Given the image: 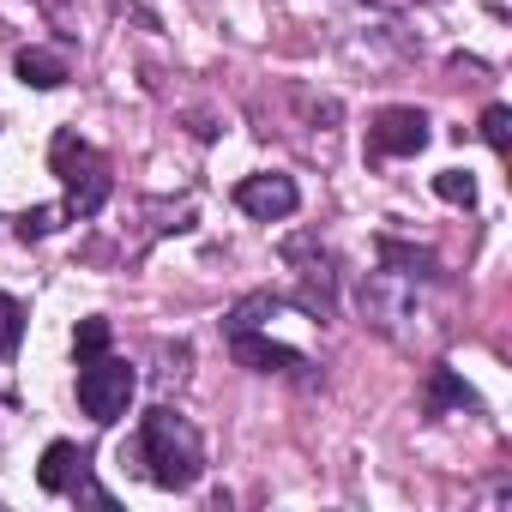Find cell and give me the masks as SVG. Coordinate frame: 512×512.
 <instances>
[{"mask_svg":"<svg viewBox=\"0 0 512 512\" xmlns=\"http://www.w3.org/2000/svg\"><path fill=\"white\" fill-rule=\"evenodd\" d=\"M139 464L157 488H193L205 476V440L187 416L175 410H151L139 428Z\"/></svg>","mask_w":512,"mask_h":512,"instance_id":"1","label":"cell"},{"mask_svg":"<svg viewBox=\"0 0 512 512\" xmlns=\"http://www.w3.org/2000/svg\"><path fill=\"white\" fill-rule=\"evenodd\" d=\"M49 163H55V175L67 187V211L73 217H97L103 199H109V163H103V151L85 145L79 133H55Z\"/></svg>","mask_w":512,"mask_h":512,"instance_id":"2","label":"cell"},{"mask_svg":"<svg viewBox=\"0 0 512 512\" xmlns=\"http://www.w3.org/2000/svg\"><path fill=\"white\" fill-rule=\"evenodd\" d=\"M133 386H139V380H133V368H127L121 356H109V350L79 362V404H85V416H91V422H103V428L127 416Z\"/></svg>","mask_w":512,"mask_h":512,"instance_id":"3","label":"cell"},{"mask_svg":"<svg viewBox=\"0 0 512 512\" xmlns=\"http://www.w3.org/2000/svg\"><path fill=\"white\" fill-rule=\"evenodd\" d=\"M368 151L374 157H416L428 151V115L422 109H380L368 127Z\"/></svg>","mask_w":512,"mask_h":512,"instance_id":"4","label":"cell"},{"mask_svg":"<svg viewBox=\"0 0 512 512\" xmlns=\"http://www.w3.org/2000/svg\"><path fill=\"white\" fill-rule=\"evenodd\" d=\"M235 205H241L247 217H260V223H278V217H290V211L302 205V193H296L290 175H247V181L235 187Z\"/></svg>","mask_w":512,"mask_h":512,"instance_id":"5","label":"cell"},{"mask_svg":"<svg viewBox=\"0 0 512 512\" xmlns=\"http://www.w3.org/2000/svg\"><path fill=\"white\" fill-rule=\"evenodd\" d=\"M229 356L241 368H253V374H290V368H302V350L272 344V338L253 332V326H229Z\"/></svg>","mask_w":512,"mask_h":512,"instance_id":"6","label":"cell"},{"mask_svg":"<svg viewBox=\"0 0 512 512\" xmlns=\"http://www.w3.org/2000/svg\"><path fill=\"white\" fill-rule=\"evenodd\" d=\"M37 482H43L49 494H73V488L85 482V452H79L73 440H55V446L43 452V470H37Z\"/></svg>","mask_w":512,"mask_h":512,"instance_id":"7","label":"cell"},{"mask_svg":"<svg viewBox=\"0 0 512 512\" xmlns=\"http://www.w3.org/2000/svg\"><path fill=\"white\" fill-rule=\"evenodd\" d=\"M428 410H476V392L452 374V368H428Z\"/></svg>","mask_w":512,"mask_h":512,"instance_id":"8","label":"cell"},{"mask_svg":"<svg viewBox=\"0 0 512 512\" xmlns=\"http://www.w3.org/2000/svg\"><path fill=\"white\" fill-rule=\"evenodd\" d=\"M19 79L37 91H55V85H67V61L49 49H19Z\"/></svg>","mask_w":512,"mask_h":512,"instance_id":"9","label":"cell"},{"mask_svg":"<svg viewBox=\"0 0 512 512\" xmlns=\"http://www.w3.org/2000/svg\"><path fill=\"white\" fill-rule=\"evenodd\" d=\"M482 139H488V151L506 157V145H512V109L506 103H488L482 109Z\"/></svg>","mask_w":512,"mask_h":512,"instance_id":"10","label":"cell"},{"mask_svg":"<svg viewBox=\"0 0 512 512\" xmlns=\"http://www.w3.org/2000/svg\"><path fill=\"white\" fill-rule=\"evenodd\" d=\"M19 338H25V308H19L7 290H0V356H13Z\"/></svg>","mask_w":512,"mask_h":512,"instance_id":"11","label":"cell"},{"mask_svg":"<svg viewBox=\"0 0 512 512\" xmlns=\"http://www.w3.org/2000/svg\"><path fill=\"white\" fill-rule=\"evenodd\" d=\"M434 193L452 199V205H476V181H470V169H440V175H434Z\"/></svg>","mask_w":512,"mask_h":512,"instance_id":"12","label":"cell"},{"mask_svg":"<svg viewBox=\"0 0 512 512\" xmlns=\"http://www.w3.org/2000/svg\"><path fill=\"white\" fill-rule=\"evenodd\" d=\"M73 350H79V362H85V356H103V350H109V320H79Z\"/></svg>","mask_w":512,"mask_h":512,"instance_id":"13","label":"cell"},{"mask_svg":"<svg viewBox=\"0 0 512 512\" xmlns=\"http://www.w3.org/2000/svg\"><path fill=\"white\" fill-rule=\"evenodd\" d=\"M49 229H61V211H55V205H37V211L19 217V235H25V241H31V235H49Z\"/></svg>","mask_w":512,"mask_h":512,"instance_id":"14","label":"cell"}]
</instances>
